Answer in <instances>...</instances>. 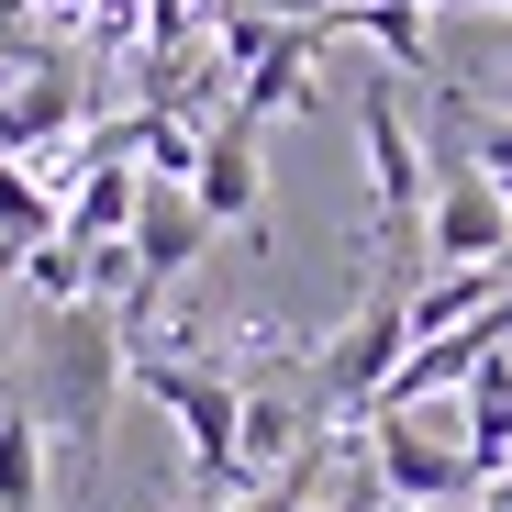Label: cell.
I'll use <instances>...</instances> for the list:
<instances>
[{
    "mask_svg": "<svg viewBox=\"0 0 512 512\" xmlns=\"http://www.w3.org/2000/svg\"><path fill=\"white\" fill-rule=\"evenodd\" d=\"M123 379H134V346H123L112 301H67V312H45V346H34L23 412L45 423V446L78 468V490H90V468H101V423H112V390H123Z\"/></svg>",
    "mask_w": 512,
    "mask_h": 512,
    "instance_id": "obj_1",
    "label": "cell"
},
{
    "mask_svg": "<svg viewBox=\"0 0 512 512\" xmlns=\"http://www.w3.org/2000/svg\"><path fill=\"white\" fill-rule=\"evenodd\" d=\"M357 134H368V223H379V256H390V279L412 290L435 179H423V145H412V123H401V90H390V78H368V90H357Z\"/></svg>",
    "mask_w": 512,
    "mask_h": 512,
    "instance_id": "obj_2",
    "label": "cell"
},
{
    "mask_svg": "<svg viewBox=\"0 0 512 512\" xmlns=\"http://www.w3.org/2000/svg\"><path fill=\"white\" fill-rule=\"evenodd\" d=\"M134 390L190 435V468H201V501H234L245 490V457H234V423H245V390L234 379H212V368H190V357H156V346H134Z\"/></svg>",
    "mask_w": 512,
    "mask_h": 512,
    "instance_id": "obj_3",
    "label": "cell"
},
{
    "mask_svg": "<svg viewBox=\"0 0 512 512\" xmlns=\"http://www.w3.org/2000/svg\"><path fill=\"white\" fill-rule=\"evenodd\" d=\"M401 357H412V290H401V279H379V290H368V312H357V323L312 357V412H323V423H368V401L390 390V368H401Z\"/></svg>",
    "mask_w": 512,
    "mask_h": 512,
    "instance_id": "obj_4",
    "label": "cell"
},
{
    "mask_svg": "<svg viewBox=\"0 0 512 512\" xmlns=\"http://www.w3.org/2000/svg\"><path fill=\"white\" fill-rule=\"evenodd\" d=\"M457 134V123H446ZM423 256L435 268H501L512 256V201L490 190V167L457 145L446 167H435V201H423Z\"/></svg>",
    "mask_w": 512,
    "mask_h": 512,
    "instance_id": "obj_5",
    "label": "cell"
},
{
    "mask_svg": "<svg viewBox=\"0 0 512 512\" xmlns=\"http://www.w3.org/2000/svg\"><path fill=\"white\" fill-rule=\"evenodd\" d=\"M190 201L212 212V234H256V245H268V167H256V123H245V112L201 123V167H190Z\"/></svg>",
    "mask_w": 512,
    "mask_h": 512,
    "instance_id": "obj_6",
    "label": "cell"
},
{
    "mask_svg": "<svg viewBox=\"0 0 512 512\" xmlns=\"http://www.w3.org/2000/svg\"><path fill=\"white\" fill-rule=\"evenodd\" d=\"M134 279L145 290H167V279H190L201 268V245H212V212L179 190V179H145V201H134Z\"/></svg>",
    "mask_w": 512,
    "mask_h": 512,
    "instance_id": "obj_7",
    "label": "cell"
},
{
    "mask_svg": "<svg viewBox=\"0 0 512 512\" xmlns=\"http://www.w3.org/2000/svg\"><path fill=\"white\" fill-rule=\"evenodd\" d=\"M368 446H379V490L412 501V512H446L457 490H479L468 457H435V446H423V423H412V412H368Z\"/></svg>",
    "mask_w": 512,
    "mask_h": 512,
    "instance_id": "obj_8",
    "label": "cell"
},
{
    "mask_svg": "<svg viewBox=\"0 0 512 512\" xmlns=\"http://www.w3.org/2000/svg\"><path fill=\"white\" fill-rule=\"evenodd\" d=\"M134 201H145V167H134V156H90L78 190L56 201V234H67V245H123V234H134Z\"/></svg>",
    "mask_w": 512,
    "mask_h": 512,
    "instance_id": "obj_9",
    "label": "cell"
},
{
    "mask_svg": "<svg viewBox=\"0 0 512 512\" xmlns=\"http://www.w3.org/2000/svg\"><path fill=\"white\" fill-rule=\"evenodd\" d=\"M501 468H512V346L468 368V479L490 490Z\"/></svg>",
    "mask_w": 512,
    "mask_h": 512,
    "instance_id": "obj_10",
    "label": "cell"
},
{
    "mask_svg": "<svg viewBox=\"0 0 512 512\" xmlns=\"http://www.w3.org/2000/svg\"><path fill=\"white\" fill-rule=\"evenodd\" d=\"M67 123H78V78H67L56 56H34V78L0 101V156H23V145H45V134H67Z\"/></svg>",
    "mask_w": 512,
    "mask_h": 512,
    "instance_id": "obj_11",
    "label": "cell"
},
{
    "mask_svg": "<svg viewBox=\"0 0 512 512\" xmlns=\"http://www.w3.org/2000/svg\"><path fill=\"white\" fill-rule=\"evenodd\" d=\"M501 268H512V256H501ZM501 268H435V279H412V346H423V334H457L468 312H490L512 290Z\"/></svg>",
    "mask_w": 512,
    "mask_h": 512,
    "instance_id": "obj_12",
    "label": "cell"
},
{
    "mask_svg": "<svg viewBox=\"0 0 512 512\" xmlns=\"http://www.w3.org/2000/svg\"><path fill=\"white\" fill-rule=\"evenodd\" d=\"M45 468H56L45 423L12 401V412H0V512H45Z\"/></svg>",
    "mask_w": 512,
    "mask_h": 512,
    "instance_id": "obj_13",
    "label": "cell"
},
{
    "mask_svg": "<svg viewBox=\"0 0 512 512\" xmlns=\"http://www.w3.org/2000/svg\"><path fill=\"white\" fill-rule=\"evenodd\" d=\"M334 34H368L401 78H435V34H423V12H412V0H357V12L334 23Z\"/></svg>",
    "mask_w": 512,
    "mask_h": 512,
    "instance_id": "obj_14",
    "label": "cell"
},
{
    "mask_svg": "<svg viewBox=\"0 0 512 512\" xmlns=\"http://www.w3.org/2000/svg\"><path fill=\"white\" fill-rule=\"evenodd\" d=\"M45 234H56V190H45V179H23V156H0V245L34 256Z\"/></svg>",
    "mask_w": 512,
    "mask_h": 512,
    "instance_id": "obj_15",
    "label": "cell"
},
{
    "mask_svg": "<svg viewBox=\"0 0 512 512\" xmlns=\"http://www.w3.org/2000/svg\"><path fill=\"white\" fill-rule=\"evenodd\" d=\"M23 279H34V301H45V312H67V301H90V245H67V234H45V245L23 256Z\"/></svg>",
    "mask_w": 512,
    "mask_h": 512,
    "instance_id": "obj_16",
    "label": "cell"
},
{
    "mask_svg": "<svg viewBox=\"0 0 512 512\" xmlns=\"http://www.w3.org/2000/svg\"><path fill=\"white\" fill-rule=\"evenodd\" d=\"M245 12H268V23H312V34H334L357 12V0H245Z\"/></svg>",
    "mask_w": 512,
    "mask_h": 512,
    "instance_id": "obj_17",
    "label": "cell"
},
{
    "mask_svg": "<svg viewBox=\"0 0 512 512\" xmlns=\"http://www.w3.org/2000/svg\"><path fill=\"white\" fill-rule=\"evenodd\" d=\"M90 34H101V45H134V34H145V0H90Z\"/></svg>",
    "mask_w": 512,
    "mask_h": 512,
    "instance_id": "obj_18",
    "label": "cell"
},
{
    "mask_svg": "<svg viewBox=\"0 0 512 512\" xmlns=\"http://www.w3.org/2000/svg\"><path fill=\"white\" fill-rule=\"evenodd\" d=\"M12 268H23V256H12V245H0V301H12Z\"/></svg>",
    "mask_w": 512,
    "mask_h": 512,
    "instance_id": "obj_19",
    "label": "cell"
}]
</instances>
